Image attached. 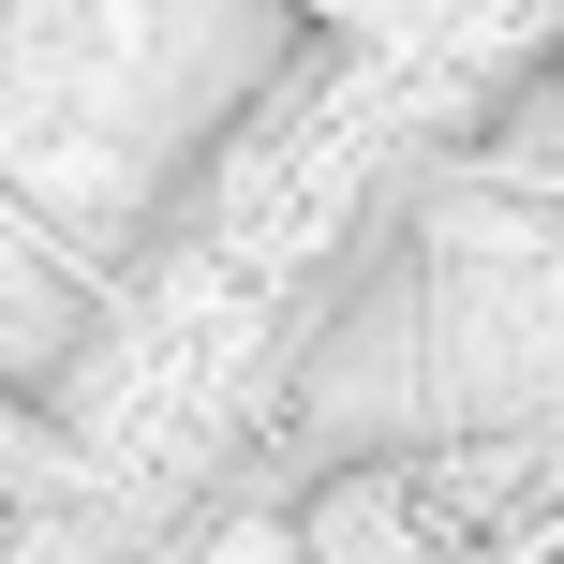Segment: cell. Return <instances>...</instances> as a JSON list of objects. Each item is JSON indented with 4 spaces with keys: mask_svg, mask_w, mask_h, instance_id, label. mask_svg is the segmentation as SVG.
<instances>
[{
    "mask_svg": "<svg viewBox=\"0 0 564 564\" xmlns=\"http://www.w3.org/2000/svg\"><path fill=\"white\" fill-rule=\"evenodd\" d=\"M30 460H45V446H30V401H0V506L30 490Z\"/></svg>",
    "mask_w": 564,
    "mask_h": 564,
    "instance_id": "7a4b0ae2",
    "label": "cell"
},
{
    "mask_svg": "<svg viewBox=\"0 0 564 564\" xmlns=\"http://www.w3.org/2000/svg\"><path fill=\"white\" fill-rule=\"evenodd\" d=\"M520 490H535L520 446H387V460H341V476L297 506V564H476L520 520Z\"/></svg>",
    "mask_w": 564,
    "mask_h": 564,
    "instance_id": "6da1fadb",
    "label": "cell"
}]
</instances>
